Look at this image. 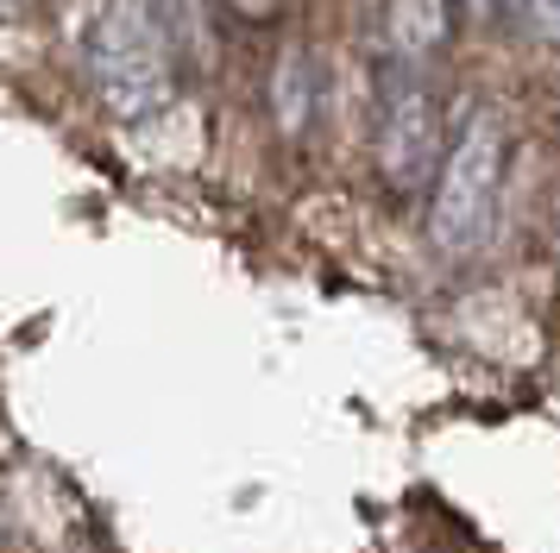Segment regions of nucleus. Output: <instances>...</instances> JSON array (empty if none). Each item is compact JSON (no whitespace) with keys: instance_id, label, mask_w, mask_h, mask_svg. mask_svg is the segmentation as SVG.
Returning <instances> with one entry per match:
<instances>
[{"instance_id":"nucleus-1","label":"nucleus","mask_w":560,"mask_h":553,"mask_svg":"<svg viewBox=\"0 0 560 553\" xmlns=\"http://www.w3.org/2000/svg\"><path fill=\"white\" fill-rule=\"evenodd\" d=\"M510 189V126L498 107H472L447 126V151L429 183V246L472 258L491 246Z\"/></svg>"},{"instance_id":"nucleus-2","label":"nucleus","mask_w":560,"mask_h":553,"mask_svg":"<svg viewBox=\"0 0 560 553\" xmlns=\"http://www.w3.org/2000/svg\"><path fill=\"white\" fill-rule=\"evenodd\" d=\"M447 151V101L429 82V63L384 57L372 82V164L390 196H429L434 164Z\"/></svg>"},{"instance_id":"nucleus-3","label":"nucleus","mask_w":560,"mask_h":553,"mask_svg":"<svg viewBox=\"0 0 560 553\" xmlns=\"http://www.w3.org/2000/svg\"><path fill=\"white\" fill-rule=\"evenodd\" d=\"M89 82L107 114L145 120L171 101L177 82V38L164 32L152 0H107L89 38Z\"/></svg>"},{"instance_id":"nucleus-4","label":"nucleus","mask_w":560,"mask_h":553,"mask_svg":"<svg viewBox=\"0 0 560 553\" xmlns=\"http://www.w3.org/2000/svg\"><path fill=\"white\" fill-rule=\"evenodd\" d=\"M454 25H459L454 0H384V38H390V57L434 63L441 50L454 45Z\"/></svg>"},{"instance_id":"nucleus-5","label":"nucleus","mask_w":560,"mask_h":553,"mask_svg":"<svg viewBox=\"0 0 560 553\" xmlns=\"http://www.w3.org/2000/svg\"><path fill=\"white\" fill-rule=\"evenodd\" d=\"M271 114H278L283 139H303L315 114H322V63L303 45H290L271 70Z\"/></svg>"},{"instance_id":"nucleus-6","label":"nucleus","mask_w":560,"mask_h":553,"mask_svg":"<svg viewBox=\"0 0 560 553\" xmlns=\"http://www.w3.org/2000/svg\"><path fill=\"white\" fill-rule=\"evenodd\" d=\"M510 20L523 25L529 38H548V45H560V0H510Z\"/></svg>"},{"instance_id":"nucleus-7","label":"nucleus","mask_w":560,"mask_h":553,"mask_svg":"<svg viewBox=\"0 0 560 553\" xmlns=\"http://www.w3.org/2000/svg\"><path fill=\"white\" fill-rule=\"evenodd\" d=\"M233 20H246V25H271V20H283V7L290 0H221Z\"/></svg>"},{"instance_id":"nucleus-8","label":"nucleus","mask_w":560,"mask_h":553,"mask_svg":"<svg viewBox=\"0 0 560 553\" xmlns=\"http://www.w3.org/2000/svg\"><path fill=\"white\" fill-rule=\"evenodd\" d=\"M459 7V20L466 25H498V20H510V0H454Z\"/></svg>"}]
</instances>
